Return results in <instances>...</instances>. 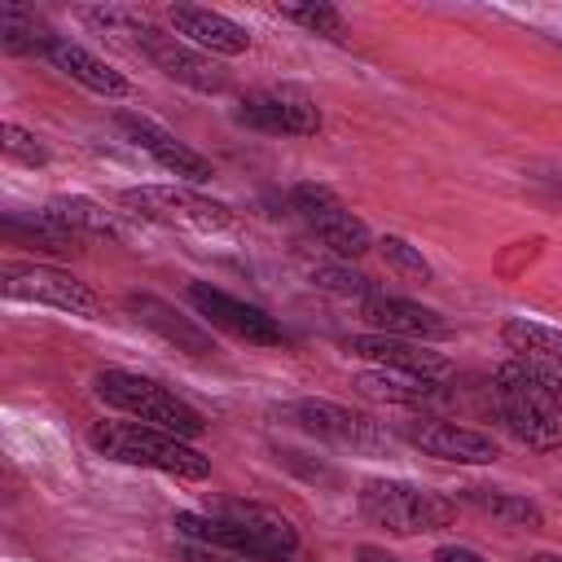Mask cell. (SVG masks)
Returning <instances> with one entry per match:
<instances>
[{
  "label": "cell",
  "mask_w": 562,
  "mask_h": 562,
  "mask_svg": "<svg viewBox=\"0 0 562 562\" xmlns=\"http://www.w3.org/2000/svg\"><path fill=\"white\" fill-rule=\"evenodd\" d=\"M176 531L198 544L228 549L255 562H290L299 553L294 522L281 509L259 505V501H224L211 514H176Z\"/></svg>",
  "instance_id": "obj_1"
},
{
  "label": "cell",
  "mask_w": 562,
  "mask_h": 562,
  "mask_svg": "<svg viewBox=\"0 0 562 562\" xmlns=\"http://www.w3.org/2000/svg\"><path fill=\"white\" fill-rule=\"evenodd\" d=\"M492 404L505 430L527 448H558L562 443V378L544 373L522 360H505L492 373Z\"/></svg>",
  "instance_id": "obj_2"
},
{
  "label": "cell",
  "mask_w": 562,
  "mask_h": 562,
  "mask_svg": "<svg viewBox=\"0 0 562 562\" xmlns=\"http://www.w3.org/2000/svg\"><path fill=\"white\" fill-rule=\"evenodd\" d=\"M88 443L110 461L145 465V470H158V474H171L184 483H198L211 474V457H202L189 439L167 435L145 422H97L88 430Z\"/></svg>",
  "instance_id": "obj_3"
},
{
  "label": "cell",
  "mask_w": 562,
  "mask_h": 562,
  "mask_svg": "<svg viewBox=\"0 0 562 562\" xmlns=\"http://www.w3.org/2000/svg\"><path fill=\"white\" fill-rule=\"evenodd\" d=\"M97 395L127 413L132 422H145V426H158L167 435H180V439H198L206 430V417L180 400L176 391H167L158 378H145V373H132V369H101L97 373Z\"/></svg>",
  "instance_id": "obj_4"
},
{
  "label": "cell",
  "mask_w": 562,
  "mask_h": 562,
  "mask_svg": "<svg viewBox=\"0 0 562 562\" xmlns=\"http://www.w3.org/2000/svg\"><path fill=\"white\" fill-rule=\"evenodd\" d=\"M356 505L373 527L391 536H426V531L452 527L457 518V501L408 479H364L356 492Z\"/></svg>",
  "instance_id": "obj_5"
},
{
  "label": "cell",
  "mask_w": 562,
  "mask_h": 562,
  "mask_svg": "<svg viewBox=\"0 0 562 562\" xmlns=\"http://www.w3.org/2000/svg\"><path fill=\"white\" fill-rule=\"evenodd\" d=\"M119 202L132 215L167 224V228H189V233H224V228H233L228 202L206 198V193H198L189 184H136V189H123Z\"/></svg>",
  "instance_id": "obj_6"
},
{
  "label": "cell",
  "mask_w": 562,
  "mask_h": 562,
  "mask_svg": "<svg viewBox=\"0 0 562 562\" xmlns=\"http://www.w3.org/2000/svg\"><path fill=\"white\" fill-rule=\"evenodd\" d=\"M0 294L13 303H40L53 312H70L83 321H101V299L79 277L53 268V263H0Z\"/></svg>",
  "instance_id": "obj_7"
},
{
  "label": "cell",
  "mask_w": 562,
  "mask_h": 562,
  "mask_svg": "<svg viewBox=\"0 0 562 562\" xmlns=\"http://www.w3.org/2000/svg\"><path fill=\"white\" fill-rule=\"evenodd\" d=\"M290 202H294L299 220L316 233V241L329 246L334 259H360V255L373 246L369 224H364L334 189L307 180V184H294V189H290Z\"/></svg>",
  "instance_id": "obj_8"
},
{
  "label": "cell",
  "mask_w": 562,
  "mask_h": 562,
  "mask_svg": "<svg viewBox=\"0 0 562 562\" xmlns=\"http://www.w3.org/2000/svg\"><path fill=\"white\" fill-rule=\"evenodd\" d=\"M285 422H294L303 435L325 439L334 448H351V452H382L391 443V430L382 422H373L369 413H356L347 404L334 400H294L281 408Z\"/></svg>",
  "instance_id": "obj_9"
},
{
  "label": "cell",
  "mask_w": 562,
  "mask_h": 562,
  "mask_svg": "<svg viewBox=\"0 0 562 562\" xmlns=\"http://www.w3.org/2000/svg\"><path fill=\"white\" fill-rule=\"evenodd\" d=\"M237 123L268 132V136H316L321 132V105L303 88H259L237 101Z\"/></svg>",
  "instance_id": "obj_10"
},
{
  "label": "cell",
  "mask_w": 562,
  "mask_h": 562,
  "mask_svg": "<svg viewBox=\"0 0 562 562\" xmlns=\"http://www.w3.org/2000/svg\"><path fill=\"white\" fill-rule=\"evenodd\" d=\"M189 303H193V312L211 325V329H224V334H233V338H241V342H255V347H277L285 334H281V325L259 307V303H246V299H237V294H228V290H220V285H211V281H189Z\"/></svg>",
  "instance_id": "obj_11"
},
{
  "label": "cell",
  "mask_w": 562,
  "mask_h": 562,
  "mask_svg": "<svg viewBox=\"0 0 562 562\" xmlns=\"http://www.w3.org/2000/svg\"><path fill=\"white\" fill-rule=\"evenodd\" d=\"M114 127L140 149V154H149L162 171H171L176 180H184V184H206L211 176H215V167H211V158L206 154H198V149H189L184 140H176L162 123H154V119H145V114H136V110H119L114 114Z\"/></svg>",
  "instance_id": "obj_12"
},
{
  "label": "cell",
  "mask_w": 562,
  "mask_h": 562,
  "mask_svg": "<svg viewBox=\"0 0 562 562\" xmlns=\"http://www.w3.org/2000/svg\"><path fill=\"white\" fill-rule=\"evenodd\" d=\"M136 53H140V57H149L167 79H176V83H184V88H193V92H206V97L224 92V83H228L224 66H220L211 53H202V48L184 44L180 35L158 31V26H149V31L140 35Z\"/></svg>",
  "instance_id": "obj_13"
},
{
  "label": "cell",
  "mask_w": 562,
  "mask_h": 562,
  "mask_svg": "<svg viewBox=\"0 0 562 562\" xmlns=\"http://www.w3.org/2000/svg\"><path fill=\"white\" fill-rule=\"evenodd\" d=\"M400 439H408L417 452L435 457V461H452V465H492L501 457L496 439L443 417H413L400 426Z\"/></svg>",
  "instance_id": "obj_14"
},
{
  "label": "cell",
  "mask_w": 562,
  "mask_h": 562,
  "mask_svg": "<svg viewBox=\"0 0 562 562\" xmlns=\"http://www.w3.org/2000/svg\"><path fill=\"white\" fill-rule=\"evenodd\" d=\"M351 356L360 360H373V369H395V373H417V378H430V382H443L452 378V360L426 342H413V338H395V334H351L342 342Z\"/></svg>",
  "instance_id": "obj_15"
},
{
  "label": "cell",
  "mask_w": 562,
  "mask_h": 562,
  "mask_svg": "<svg viewBox=\"0 0 562 562\" xmlns=\"http://www.w3.org/2000/svg\"><path fill=\"white\" fill-rule=\"evenodd\" d=\"M360 316L373 325V334H395V338H413V342H435V338L452 334L435 307L400 299V294H382V290L360 303Z\"/></svg>",
  "instance_id": "obj_16"
},
{
  "label": "cell",
  "mask_w": 562,
  "mask_h": 562,
  "mask_svg": "<svg viewBox=\"0 0 562 562\" xmlns=\"http://www.w3.org/2000/svg\"><path fill=\"white\" fill-rule=\"evenodd\" d=\"M167 18H171V31L184 44H193L211 57H237V53L250 48V31L241 22H233L228 13H215V9H202V4H171Z\"/></svg>",
  "instance_id": "obj_17"
},
{
  "label": "cell",
  "mask_w": 562,
  "mask_h": 562,
  "mask_svg": "<svg viewBox=\"0 0 562 562\" xmlns=\"http://www.w3.org/2000/svg\"><path fill=\"white\" fill-rule=\"evenodd\" d=\"M127 312L136 325H145L149 334H158L162 342H171L176 351H189V356H211L215 351V338L206 325H198L193 316H184L176 303L158 299V294H127Z\"/></svg>",
  "instance_id": "obj_18"
},
{
  "label": "cell",
  "mask_w": 562,
  "mask_h": 562,
  "mask_svg": "<svg viewBox=\"0 0 562 562\" xmlns=\"http://www.w3.org/2000/svg\"><path fill=\"white\" fill-rule=\"evenodd\" d=\"M66 79H75V83H83L88 92H97V97H110V101H123V97H132V79L123 75V70H114L110 61H101L97 53H88L83 44H70V40H53V48L44 53Z\"/></svg>",
  "instance_id": "obj_19"
},
{
  "label": "cell",
  "mask_w": 562,
  "mask_h": 562,
  "mask_svg": "<svg viewBox=\"0 0 562 562\" xmlns=\"http://www.w3.org/2000/svg\"><path fill=\"white\" fill-rule=\"evenodd\" d=\"M351 386L369 400L404 404V408H430V404L448 400L443 382H430V378H417V373H395V369H364V373L351 378Z\"/></svg>",
  "instance_id": "obj_20"
},
{
  "label": "cell",
  "mask_w": 562,
  "mask_h": 562,
  "mask_svg": "<svg viewBox=\"0 0 562 562\" xmlns=\"http://www.w3.org/2000/svg\"><path fill=\"white\" fill-rule=\"evenodd\" d=\"M44 211L79 241H119L123 237V220L114 211H105L97 198L83 193H57L44 202Z\"/></svg>",
  "instance_id": "obj_21"
},
{
  "label": "cell",
  "mask_w": 562,
  "mask_h": 562,
  "mask_svg": "<svg viewBox=\"0 0 562 562\" xmlns=\"http://www.w3.org/2000/svg\"><path fill=\"white\" fill-rule=\"evenodd\" d=\"M501 342H505V351H514V360L562 378V329L527 321V316H509L501 325Z\"/></svg>",
  "instance_id": "obj_22"
},
{
  "label": "cell",
  "mask_w": 562,
  "mask_h": 562,
  "mask_svg": "<svg viewBox=\"0 0 562 562\" xmlns=\"http://www.w3.org/2000/svg\"><path fill=\"white\" fill-rule=\"evenodd\" d=\"M457 501H465V505H474V509H483V514H492V518H501V522H509V527H540V522H544V509H540L536 501H527L522 492L461 487Z\"/></svg>",
  "instance_id": "obj_23"
},
{
  "label": "cell",
  "mask_w": 562,
  "mask_h": 562,
  "mask_svg": "<svg viewBox=\"0 0 562 562\" xmlns=\"http://www.w3.org/2000/svg\"><path fill=\"white\" fill-rule=\"evenodd\" d=\"M4 237L13 241H31L35 250H48V255H66V250H79V237H70L48 211H31V215H4Z\"/></svg>",
  "instance_id": "obj_24"
},
{
  "label": "cell",
  "mask_w": 562,
  "mask_h": 562,
  "mask_svg": "<svg viewBox=\"0 0 562 562\" xmlns=\"http://www.w3.org/2000/svg\"><path fill=\"white\" fill-rule=\"evenodd\" d=\"M53 40L57 35L35 18V9H22V4L0 9V48L4 53H48Z\"/></svg>",
  "instance_id": "obj_25"
},
{
  "label": "cell",
  "mask_w": 562,
  "mask_h": 562,
  "mask_svg": "<svg viewBox=\"0 0 562 562\" xmlns=\"http://www.w3.org/2000/svg\"><path fill=\"white\" fill-rule=\"evenodd\" d=\"M312 285H321L329 294H342V299H360V303L369 294H378V285L360 268H351V259H321V263H312Z\"/></svg>",
  "instance_id": "obj_26"
},
{
  "label": "cell",
  "mask_w": 562,
  "mask_h": 562,
  "mask_svg": "<svg viewBox=\"0 0 562 562\" xmlns=\"http://www.w3.org/2000/svg\"><path fill=\"white\" fill-rule=\"evenodd\" d=\"M277 13L312 35H325V40H347V18L325 4V0H303V4H277Z\"/></svg>",
  "instance_id": "obj_27"
},
{
  "label": "cell",
  "mask_w": 562,
  "mask_h": 562,
  "mask_svg": "<svg viewBox=\"0 0 562 562\" xmlns=\"http://www.w3.org/2000/svg\"><path fill=\"white\" fill-rule=\"evenodd\" d=\"M373 246H378V255H382L400 277H408V281H430V263H426V255H422L413 241H404L400 233H386V237H378Z\"/></svg>",
  "instance_id": "obj_28"
},
{
  "label": "cell",
  "mask_w": 562,
  "mask_h": 562,
  "mask_svg": "<svg viewBox=\"0 0 562 562\" xmlns=\"http://www.w3.org/2000/svg\"><path fill=\"white\" fill-rule=\"evenodd\" d=\"M0 149H4V158L22 162V167H44V162H48L44 140H40L35 132H26L22 123H13V119L0 123Z\"/></svg>",
  "instance_id": "obj_29"
},
{
  "label": "cell",
  "mask_w": 562,
  "mask_h": 562,
  "mask_svg": "<svg viewBox=\"0 0 562 562\" xmlns=\"http://www.w3.org/2000/svg\"><path fill=\"white\" fill-rule=\"evenodd\" d=\"M176 558H180V562H233V558H224L220 549H211V544H198V540H184V544L176 549Z\"/></svg>",
  "instance_id": "obj_30"
},
{
  "label": "cell",
  "mask_w": 562,
  "mask_h": 562,
  "mask_svg": "<svg viewBox=\"0 0 562 562\" xmlns=\"http://www.w3.org/2000/svg\"><path fill=\"white\" fill-rule=\"evenodd\" d=\"M435 562H487V558L474 553V549H465V544H439L435 549Z\"/></svg>",
  "instance_id": "obj_31"
},
{
  "label": "cell",
  "mask_w": 562,
  "mask_h": 562,
  "mask_svg": "<svg viewBox=\"0 0 562 562\" xmlns=\"http://www.w3.org/2000/svg\"><path fill=\"white\" fill-rule=\"evenodd\" d=\"M356 562H404V558H395V553H386L378 544H356Z\"/></svg>",
  "instance_id": "obj_32"
},
{
  "label": "cell",
  "mask_w": 562,
  "mask_h": 562,
  "mask_svg": "<svg viewBox=\"0 0 562 562\" xmlns=\"http://www.w3.org/2000/svg\"><path fill=\"white\" fill-rule=\"evenodd\" d=\"M527 562H562V553H549V549H540V553H531Z\"/></svg>",
  "instance_id": "obj_33"
}]
</instances>
